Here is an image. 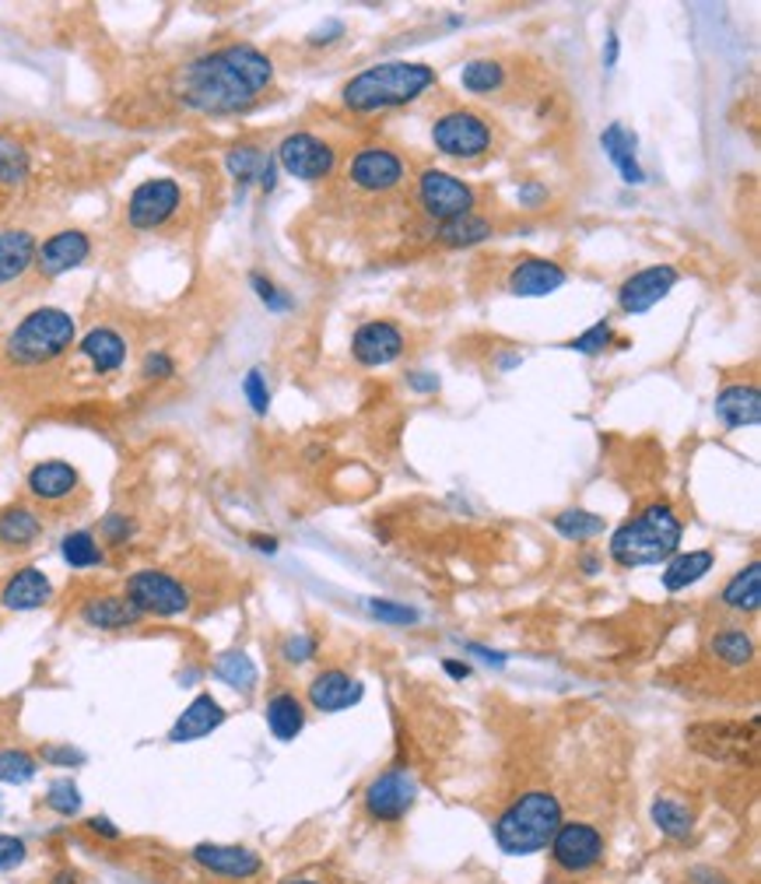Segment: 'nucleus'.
<instances>
[{
  "mask_svg": "<svg viewBox=\"0 0 761 884\" xmlns=\"http://www.w3.org/2000/svg\"><path fill=\"white\" fill-rule=\"evenodd\" d=\"M691 877H694V881H702V884H730L723 874H712V871H705V867H702V871H694Z\"/></svg>",
  "mask_w": 761,
  "mask_h": 884,
  "instance_id": "nucleus-59",
  "label": "nucleus"
},
{
  "mask_svg": "<svg viewBox=\"0 0 761 884\" xmlns=\"http://www.w3.org/2000/svg\"><path fill=\"white\" fill-rule=\"evenodd\" d=\"M601 144H604V152L611 158V166L621 172V179L628 187L645 183V172H642L639 158H636V134H628L621 123H611L601 134Z\"/></svg>",
  "mask_w": 761,
  "mask_h": 884,
  "instance_id": "nucleus-27",
  "label": "nucleus"
},
{
  "mask_svg": "<svg viewBox=\"0 0 761 884\" xmlns=\"http://www.w3.org/2000/svg\"><path fill=\"white\" fill-rule=\"evenodd\" d=\"M435 239L446 242V246H478L484 239H492V222L471 211V215L443 222L439 228H435Z\"/></svg>",
  "mask_w": 761,
  "mask_h": 884,
  "instance_id": "nucleus-34",
  "label": "nucleus"
},
{
  "mask_svg": "<svg viewBox=\"0 0 761 884\" xmlns=\"http://www.w3.org/2000/svg\"><path fill=\"white\" fill-rule=\"evenodd\" d=\"M172 372H176V362L166 351H152L144 358V375H148V380H172Z\"/></svg>",
  "mask_w": 761,
  "mask_h": 884,
  "instance_id": "nucleus-52",
  "label": "nucleus"
},
{
  "mask_svg": "<svg viewBox=\"0 0 761 884\" xmlns=\"http://www.w3.org/2000/svg\"><path fill=\"white\" fill-rule=\"evenodd\" d=\"M337 36H345V25H341V22H327V28H319L316 36H313V43L323 46L327 39H337Z\"/></svg>",
  "mask_w": 761,
  "mask_h": 884,
  "instance_id": "nucleus-55",
  "label": "nucleus"
},
{
  "mask_svg": "<svg viewBox=\"0 0 761 884\" xmlns=\"http://www.w3.org/2000/svg\"><path fill=\"white\" fill-rule=\"evenodd\" d=\"M39 758L46 765H57V768H77V765H85V751H77L71 744H43L39 751Z\"/></svg>",
  "mask_w": 761,
  "mask_h": 884,
  "instance_id": "nucleus-48",
  "label": "nucleus"
},
{
  "mask_svg": "<svg viewBox=\"0 0 761 884\" xmlns=\"http://www.w3.org/2000/svg\"><path fill=\"white\" fill-rule=\"evenodd\" d=\"M369 611L379 621H390V625H414L418 621V611L397 600H369Z\"/></svg>",
  "mask_w": 761,
  "mask_h": 884,
  "instance_id": "nucleus-45",
  "label": "nucleus"
},
{
  "mask_svg": "<svg viewBox=\"0 0 761 884\" xmlns=\"http://www.w3.org/2000/svg\"><path fill=\"white\" fill-rule=\"evenodd\" d=\"M88 253H92V239L81 232V228H63V232L36 246V271L43 277H60L85 264Z\"/></svg>",
  "mask_w": 761,
  "mask_h": 884,
  "instance_id": "nucleus-16",
  "label": "nucleus"
},
{
  "mask_svg": "<svg viewBox=\"0 0 761 884\" xmlns=\"http://www.w3.org/2000/svg\"><path fill=\"white\" fill-rule=\"evenodd\" d=\"M77 470L68 464V461H43L28 470V491H32V499H39V502H63L68 495H74L77 491Z\"/></svg>",
  "mask_w": 761,
  "mask_h": 884,
  "instance_id": "nucleus-23",
  "label": "nucleus"
},
{
  "mask_svg": "<svg viewBox=\"0 0 761 884\" xmlns=\"http://www.w3.org/2000/svg\"><path fill=\"white\" fill-rule=\"evenodd\" d=\"M281 653H285L288 664H305V660L316 657V643H313L310 635H291Z\"/></svg>",
  "mask_w": 761,
  "mask_h": 884,
  "instance_id": "nucleus-51",
  "label": "nucleus"
},
{
  "mask_svg": "<svg viewBox=\"0 0 761 884\" xmlns=\"http://www.w3.org/2000/svg\"><path fill=\"white\" fill-rule=\"evenodd\" d=\"M144 614L134 608L126 597H112V594H102V597H92L85 600V608H81V621L92 629H102V632H120V629H131L137 625Z\"/></svg>",
  "mask_w": 761,
  "mask_h": 884,
  "instance_id": "nucleus-24",
  "label": "nucleus"
},
{
  "mask_svg": "<svg viewBox=\"0 0 761 884\" xmlns=\"http://www.w3.org/2000/svg\"><path fill=\"white\" fill-rule=\"evenodd\" d=\"M126 600L134 604L141 614L155 618H176L190 611V589L161 569H141L126 580Z\"/></svg>",
  "mask_w": 761,
  "mask_h": 884,
  "instance_id": "nucleus-6",
  "label": "nucleus"
},
{
  "mask_svg": "<svg viewBox=\"0 0 761 884\" xmlns=\"http://www.w3.org/2000/svg\"><path fill=\"white\" fill-rule=\"evenodd\" d=\"M685 523L677 516L674 505L653 502L645 505L639 516H631L611 534V559L621 569H642V565H660L681 548Z\"/></svg>",
  "mask_w": 761,
  "mask_h": 884,
  "instance_id": "nucleus-1",
  "label": "nucleus"
},
{
  "mask_svg": "<svg viewBox=\"0 0 761 884\" xmlns=\"http://www.w3.org/2000/svg\"><path fill=\"white\" fill-rule=\"evenodd\" d=\"M552 527L561 534V537H569V540H590L596 534H604L607 527V519L604 516H596V513H587V510H565L552 519Z\"/></svg>",
  "mask_w": 761,
  "mask_h": 884,
  "instance_id": "nucleus-40",
  "label": "nucleus"
},
{
  "mask_svg": "<svg viewBox=\"0 0 761 884\" xmlns=\"http://www.w3.org/2000/svg\"><path fill=\"white\" fill-rule=\"evenodd\" d=\"M250 285H253L256 295H261V302H264L267 309H274V313H288V309H291V299H288V295H285L278 285H274V282H267L264 274H250Z\"/></svg>",
  "mask_w": 761,
  "mask_h": 884,
  "instance_id": "nucleus-47",
  "label": "nucleus"
},
{
  "mask_svg": "<svg viewBox=\"0 0 761 884\" xmlns=\"http://www.w3.org/2000/svg\"><path fill=\"white\" fill-rule=\"evenodd\" d=\"M716 418L726 429H748L761 421V393L758 386H726L716 397Z\"/></svg>",
  "mask_w": 761,
  "mask_h": 884,
  "instance_id": "nucleus-25",
  "label": "nucleus"
},
{
  "mask_svg": "<svg viewBox=\"0 0 761 884\" xmlns=\"http://www.w3.org/2000/svg\"><path fill=\"white\" fill-rule=\"evenodd\" d=\"M582 569H587L590 576H596V569H601V565H596V559H582Z\"/></svg>",
  "mask_w": 761,
  "mask_h": 884,
  "instance_id": "nucleus-63",
  "label": "nucleus"
},
{
  "mask_svg": "<svg viewBox=\"0 0 761 884\" xmlns=\"http://www.w3.org/2000/svg\"><path fill=\"white\" fill-rule=\"evenodd\" d=\"M674 285H677V271L674 267H667V264L645 267L639 274H631L628 282L621 285L618 306L625 309V313H631V316L650 313L653 306H660L663 299H667Z\"/></svg>",
  "mask_w": 761,
  "mask_h": 884,
  "instance_id": "nucleus-15",
  "label": "nucleus"
},
{
  "mask_svg": "<svg viewBox=\"0 0 761 884\" xmlns=\"http://www.w3.org/2000/svg\"><path fill=\"white\" fill-rule=\"evenodd\" d=\"M552 846V860L565 874H582L593 871L604 860V835L587 822H561Z\"/></svg>",
  "mask_w": 761,
  "mask_h": 884,
  "instance_id": "nucleus-10",
  "label": "nucleus"
},
{
  "mask_svg": "<svg viewBox=\"0 0 761 884\" xmlns=\"http://www.w3.org/2000/svg\"><path fill=\"white\" fill-rule=\"evenodd\" d=\"M25 857H28V846L19 839V835H4V832H0V874L14 871V867H22Z\"/></svg>",
  "mask_w": 761,
  "mask_h": 884,
  "instance_id": "nucleus-49",
  "label": "nucleus"
},
{
  "mask_svg": "<svg viewBox=\"0 0 761 884\" xmlns=\"http://www.w3.org/2000/svg\"><path fill=\"white\" fill-rule=\"evenodd\" d=\"M43 537V519L28 505H8L0 513V545L11 551H25Z\"/></svg>",
  "mask_w": 761,
  "mask_h": 884,
  "instance_id": "nucleus-29",
  "label": "nucleus"
},
{
  "mask_svg": "<svg viewBox=\"0 0 761 884\" xmlns=\"http://www.w3.org/2000/svg\"><path fill=\"white\" fill-rule=\"evenodd\" d=\"M77 351L88 358L95 372H117L126 362V341L109 331V326H95L85 337H81Z\"/></svg>",
  "mask_w": 761,
  "mask_h": 884,
  "instance_id": "nucleus-26",
  "label": "nucleus"
},
{
  "mask_svg": "<svg viewBox=\"0 0 761 884\" xmlns=\"http://www.w3.org/2000/svg\"><path fill=\"white\" fill-rule=\"evenodd\" d=\"M611 344H614V331H611L607 320H601V323H593L587 334H579L572 341V351H579V355H601V351L611 348Z\"/></svg>",
  "mask_w": 761,
  "mask_h": 884,
  "instance_id": "nucleus-44",
  "label": "nucleus"
},
{
  "mask_svg": "<svg viewBox=\"0 0 761 884\" xmlns=\"http://www.w3.org/2000/svg\"><path fill=\"white\" fill-rule=\"evenodd\" d=\"M285 884H319V881H313V877H295V881H285Z\"/></svg>",
  "mask_w": 761,
  "mask_h": 884,
  "instance_id": "nucleus-64",
  "label": "nucleus"
},
{
  "mask_svg": "<svg viewBox=\"0 0 761 884\" xmlns=\"http://www.w3.org/2000/svg\"><path fill=\"white\" fill-rule=\"evenodd\" d=\"M267 727L278 741H295V737L305 730V706L295 695H274L267 702Z\"/></svg>",
  "mask_w": 761,
  "mask_h": 884,
  "instance_id": "nucleus-32",
  "label": "nucleus"
},
{
  "mask_svg": "<svg viewBox=\"0 0 761 884\" xmlns=\"http://www.w3.org/2000/svg\"><path fill=\"white\" fill-rule=\"evenodd\" d=\"M502 81H506V71H502V63L498 60H471V63H463V71H460V85L467 92H495Z\"/></svg>",
  "mask_w": 761,
  "mask_h": 884,
  "instance_id": "nucleus-41",
  "label": "nucleus"
},
{
  "mask_svg": "<svg viewBox=\"0 0 761 884\" xmlns=\"http://www.w3.org/2000/svg\"><path fill=\"white\" fill-rule=\"evenodd\" d=\"M691 741L699 751L712 758H726V755H740L744 748H748V733L744 727H730V724H720V727H694L691 730Z\"/></svg>",
  "mask_w": 761,
  "mask_h": 884,
  "instance_id": "nucleus-31",
  "label": "nucleus"
},
{
  "mask_svg": "<svg viewBox=\"0 0 761 884\" xmlns=\"http://www.w3.org/2000/svg\"><path fill=\"white\" fill-rule=\"evenodd\" d=\"M432 141L449 158H478L492 147V127L471 109H452L435 120Z\"/></svg>",
  "mask_w": 761,
  "mask_h": 884,
  "instance_id": "nucleus-8",
  "label": "nucleus"
},
{
  "mask_svg": "<svg viewBox=\"0 0 761 884\" xmlns=\"http://www.w3.org/2000/svg\"><path fill=\"white\" fill-rule=\"evenodd\" d=\"M650 814H653V825L667 835V839H688L694 828V814L674 797H656Z\"/></svg>",
  "mask_w": 761,
  "mask_h": 884,
  "instance_id": "nucleus-35",
  "label": "nucleus"
},
{
  "mask_svg": "<svg viewBox=\"0 0 761 884\" xmlns=\"http://www.w3.org/2000/svg\"><path fill=\"white\" fill-rule=\"evenodd\" d=\"M50 597H53V583L36 565L19 569L4 583V589H0V604H4L8 611H39L50 604Z\"/></svg>",
  "mask_w": 761,
  "mask_h": 884,
  "instance_id": "nucleus-19",
  "label": "nucleus"
},
{
  "mask_svg": "<svg viewBox=\"0 0 761 884\" xmlns=\"http://www.w3.org/2000/svg\"><path fill=\"white\" fill-rule=\"evenodd\" d=\"M46 808L63 814V817H71L81 811V790H77V783L74 779H57L50 783V790H46Z\"/></svg>",
  "mask_w": 761,
  "mask_h": 884,
  "instance_id": "nucleus-43",
  "label": "nucleus"
},
{
  "mask_svg": "<svg viewBox=\"0 0 761 884\" xmlns=\"http://www.w3.org/2000/svg\"><path fill=\"white\" fill-rule=\"evenodd\" d=\"M36 264V239L22 228L0 232V285H11Z\"/></svg>",
  "mask_w": 761,
  "mask_h": 884,
  "instance_id": "nucleus-28",
  "label": "nucleus"
},
{
  "mask_svg": "<svg viewBox=\"0 0 761 884\" xmlns=\"http://www.w3.org/2000/svg\"><path fill=\"white\" fill-rule=\"evenodd\" d=\"M565 285V271L555 264V260L544 256H527L512 267L509 274V291L516 299H544Z\"/></svg>",
  "mask_w": 761,
  "mask_h": 884,
  "instance_id": "nucleus-18",
  "label": "nucleus"
},
{
  "mask_svg": "<svg viewBox=\"0 0 761 884\" xmlns=\"http://www.w3.org/2000/svg\"><path fill=\"white\" fill-rule=\"evenodd\" d=\"M53 884H77V874H74V871H60V874L53 877Z\"/></svg>",
  "mask_w": 761,
  "mask_h": 884,
  "instance_id": "nucleus-62",
  "label": "nucleus"
},
{
  "mask_svg": "<svg viewBox=\"0 0 761 884\" xmlns=\"http://www.w3.org/2000/svg\"><path fill=\"white\" fill-rule=\"evenodd\" d=\"M215 678L225 681L229 688H235V692H253L256 688V664L246 657V653H239V649H229V653H221V657L215 660Z\"/></svg>",
  "mask_w": 761,
  "mask_h": 884,
  "instance_id": "nucleus-36",
  "label": "nucleus"
},
{
  "mask_svg": "<svg viewBox=\"0 0 761 884\" xmlns=\"http://www.w3.org/2000/svg\"><path fill=\"white\" fill-rule=\"evenodd\" d=\"M74 344V320L57 306H43L36 313H28L14 334L8 337V358L14 366L32 369L57 362L63 351H71Z\"/></svg>",
  "mask_w": 761,
  "mask_h": 884,
  "instance_id": "nucleus-5",
  "label": "nucleus"
},
{
  "mask_svg": "<svg viewBox=\"0 0 761 884\" xmlns=\"http://www.w3.org/2000/svg\"><path fill=\"white\" fill-rule=\"evenodd\" d=\"M242 393H246V401L256 415H267L270 411V393H267V380L261 369H250L246 380H242Z\"/></svg>",
  "mask_w": 761,
  "mask_h": 884,
  "instance_id": "nucleus-46",
  "label": "nucleus"
},
{
  "mask_svg": "<svg viewBox=\"0 0 761 884\" xmlns=\"http://www.w3.org/2000/svg\"><path fill=\"white\" fill-rule=\"evenodd\" d=\"M274 162L295 179H305V183H316V179H327L337 166V152L330 141H323L316 134H288L278 152H274Z\"/></svg>",
  "mask_w": 761,
  "mask_h": 884,
  "instance_id": "nucleus-9",
  "label": "nucleus"
},
{
  "mask_svg": "<svg viewBox=\"0 0 761 884\" xmlns=\"http://www.w3.org/2000/svg\"><path fill=\"white\" fill-rule=\"evenodd\" d=\"M28 176V147L11 138L0 134V187H19Z\"/></svg>",
  "mask_w": 761,
  "mask_h": 884,
  "instance_id": "nucleus-39",
  "label": "nucleus"
},
{
  "mask_svg": "<svg viewBox=\"0 0 761 884\" xmlns=\"http://www.w3.org/2000/svg\"><path fill=\"white\" fill-rule=\"evenodd\" d=\"M88 828L95 832V835H102V839H112L117 843L120 839V828L109 822V817H102V814H95V817H88Z\"/></svg>",
  "mask_w": 761,
  "mask_h": 884,
  "instance_id": "nucleus-53",
  "label": "nucleus"
},
{
  "mask_svg": "<svg viewBox=\"0 0 761 884\" xmlns=\"http://www.w3.org/2000/svg\"><path fill=\"white\" fill-rule=\"evenodd\" d=\"M418 800V779L411 768H386L365 790V811L376 822H400Z\"/></svg>",
  "mask_w": 761,
  "mask_h": 884,
  "instance_id": "nucleus-12",
  "label": "nucleus"
},
{
  "mask_svg": "<svg viewBox=\"0 0 761 884\" xmlns=\"http://www.w3.org/2000/svg\"><path fill=\"white\" fill-rule=\"evenodd\" d=\"M60 554H63V562H68L71 569H95V565H102V559H106L99 540H95V534H88V530H74V534L63 537Z\"/></svg>",
  "mask_w": 761,
  "mask_h": 884,
  "instance_id": "nucleus-37",
  "label": "nucleus"
},
{
  "mask_svg": "<svg viewBox=\"0 0 761 884\" xmlns=\"http://www.w3.org/2000/svg\"><path fill=\"white\" fill-rule=\"evenodd\" d=\"M190 857L197 867H204V871L218 874V877H235V881L256 877V874H261V867H264L253 849L225 846V843H201V846H193Z\"/></svg>",
  "mask_w": 761,
  "mask_h": 884,
  "instance_id": "nucleus-17",
  "label": "nucleus"
},
{
  "mask_svg": "<svg viewBox=\"0 0 761 884\" xmlns=\"http://www.w3.org/2000/svg\"><path fill=\"white\" fill-rule=\"evenodd\" d=\"M348 179L362 193H394L403 183V162L390 147H362L351 158Z\"/></svg>",
  "mask_w": 761,
  "mask_h": 884,
  "instance_id": "nucleus-13",
  "label": "nucleus"
},
{
  "mask_svg": "<svg viewBox=\"0 0 761 884\" xmlns=\"http://www.w3.org/2000/svg\"><path fill=\"white\" fill-rule=\"evenodd\" d=\"M723 604L730 611H748V614L761 608V565L758 562L740 569L737 576L723 586Z\"/></svg>",
  "mask_w": 761,
  "mask_h": 884,
  "instance_id": "nucleus-33",
  "label": "nucleus"
},
{
  "mask_svg": "<svg viewBox=\"0 0 761 884\" xmlns=\"http://www.w3.org/2000/svg\"><path fill=\"white\" fill-rule=\"evenodd\" d=\"M225 169L232 172L235 183H261L264 193L274 190V183H278V162H274V155H267L264 147H256V144H235L229 147V155H225Z\"/></svg>",
  "mask_w": 761,
  "mask_h": 884,
  "instance_id": "nucleus-20",
  "label": "nucleus"
},
{
  "mask_svg": "<svg viewBox=\"0 0 761 884\" xmlns=\"http://www.w3.org/2000/svg\"><path fill=\"white\" fill-rule=\"evenodd\" d=\"M351 355H354V362L365 366V369L390 366L403 355V334L386 320L362 323L351 337Z\"/></svg>",
  "mask_w": 761,
  "mask_h": 884,
  "instance_id": "nucleus-14",
  "label": "nucleus"
},
{
  "mask_svg": "<svg viewBox=\"0 0 761 884\" xmlns=\"http://www.w3.org/2000/svg\"><path fill=\"white\" fill-rule=\"evenodd\" d=\"M250 545H253L256 551H264V554H274V551H278V537H264V534H253V537H250Z\"/></svg>",
  "mask_w": 761,
  "mask_h": 884,
  "instance_id": "nucleus-56",
  "label": "nucleus"
},
{
  "mask_svg": "<svg viewBox=\"0 0 761 884\" xmlns=\"http://www.w3.org/2000/svg\"><path fill=\"white\" fill-rule=\"evenodd\" d=\"M435 81V71L428 63H411V60H386L354 74L341 98L345 106L354 112H376V109H397L408 106L421 92H428Z\"/></svg>",
  "mask_w": 761,
  "mask_h": 884,
  "instance_id": "nucleus-3",
  "label": "nucleus"
},
{
  "mask_svg": "<svg viewBox=\"0 0 761 884\" xmlns=\"http://www.w3.org/2000/svg\"><path fill=\"white\" fill-rule=\"evenodd\" d=\"M712 565H716V554L705 551V548L671 554L667 569H663V586H667L671 594H677V589H688L691 583H699L702 576H709Z\"/></svg>",
  "mask_w": 761,
  "mask_h": 884,
  "instance_id": "nucleus-30",
  "label": "nucleus"
},
{
  "mask_svg": "<svg viewBox=\"0 0 761 884\" xmlns=\"http://www.w3.org/2000/svg\"><path fill=\"white\" fill-rule=\"evenodd\" d=\"M180 201L183 190L176 179H144L126 201V222L137 232H152V228H161L180 211Z\"/></svg>",
  "mask_w": 761,
  "mask_h": 884,
  "instance_id": "nucleus-11",
  "label": "nucleus"
},
{
  "mask_svg": "<svg viewBox=\"0 0 761 884\" xmlns=\"http://www.w3.org/2000/svg\"><path fill=\"white\" fill-rule=\"evenodd\" d=\"M471 653H478V657H484V660L495 664V667L506 664V657H502V653H492V649H484V646H471Z\"/></svg>",
  "mask_w": 761,
  "mask_h": 884,
  "instance_id": "nucleus-61",
  "label": "nucleus"
},
{
  "mask_svg": "<svg viewBox=\"0 0 761 884\" xmlns=\"http://www.w3.org/2000/svg\"><path fill=\"white\" fill-rule=\"evenodd\" d=\"M561 825V800L555 793L533 790L498 814L495 822V843L502 853L509 857H530L537 849H547Z\"/></svg>",
  "mask_w": 761,
  "mask_h": 884,
  "instance_id": "nucleus-4",
  "label": "nucleus"
},
{
  "mask_svg": "<svg viewBox=\"0 0 761 884\" xmlns=\"http://www.w3.org/2000/svg\"><path fill=\"white\" fill-rule=\"evenodd\" d=\"M362 681H354L345 670H323L310 684V702L316 713H341L362 702Z\"/></svg>",
  "mask_w": 761,
  "mask_h": 884,
  "instance_id": "nucleus-21",
  "label": "nucleus"
},
{
  "mask_svg": "<svg viewBox=\"0 0 761 884\" xmlns=\"http://www.w3.org/2000/svg\"><path fill=\"white\" fill-rule=\"evenodd\" d=\"M180 98L190 109L221 117V112L250 109L256 92L242 81L239 68L229 57V46H225V49H215V53H204V57L186 63L183 74H180Z\"/></svg>",
  "mask_w": 761,
  "mask_h": 884,
  "instance_id": "nucleus-2",
  "label": "nucleus"
},
{
  "mask_svg": "<svg viewBox=\"0 0 761 884\" xmlns=\"http://www.w3.org/2000/svg\"><path fill=\"white\" fill-rule=\"evenodd\" d=\"M225 724V709L215 695L201 692L197 698L190 702V706L180 713V719L169 727V741L172 744H190V741H201L210 730H218Z\"/></svg>",
  "mask_w": 761,
  "mask_h": 884,
  "instance_id": "nucleus-22",
  "label": "nucleus"
},
{
  "mask_svg": "<svg viewBox=\"0 0 761 884\" xmlns=\"http://www.w3.org/2000/svg\"><path fill=\"white\" fill-rule=\"evenodd\" d=\"M614 60H618V32H611V36H607V57H604V63H607V68H614Z\"/></svg>",
  "mask_w": 761,
  "mask_h": 884,
  "instance_id": "nucleus-60",
  "label": "nucleus"
},
{
  "mask_svg": "<svg viewBox=\"0 0 761 884\" xmlns=\"http://www.w3.org/2000/svg\"><path fill=\"white\" fill-rule=\"evenodd\" d=\"M134 519L131 516H120V513H112L102 519V537L109 540V545H126V540L134 537Z\"/></svg>",
  "mask_w": 761,
  "mask_h": 884,
  "instance_id": "nucleus-50",
  "label": "nucleus"
},
{
  "mask_svg": "<svg viewBox=\"0 0 761 884\" xmlns=\"http://www.w3.org/2000/svg\"><path fill=\"white\" fill-rule=\"evenodd\" d=\"M712 653H716L726 667H744L754 657V643L744 629H723L712 635Z\"/></svg>",
  "mask_w": 761,
  "mask_h": 884,
  "instance_id": "nucleus-38",
  "label": "nucleus"
},
{
  "mask_svg": "<svg viewBox=\"0 0 761 884\" xmlns=\"http://www.w3.org/2000/svg\"><path fill=\"white\" fill-rule=\"evenodd\" d=\"M544 196V187H537V183H527L523 190H520V204H537Z\"/></svg>",
  "mask_w": 761,
  "mask_h": 884,
  "instance_id": "nucleus-57",
  "label": "nucleus"
},
{
  "mask_svg": "<svg viewBox=\"0 0 761 884\" xmlns=\"http://www.w3.org/2000/svg\"><path fill=\"white\" fill-rule=\"evenodd\" d=\"M443 667H446V674H449V678H457V681H463V678H471V667H467V664H457V660H446Z\"/></svg>",
  "mask_w": 761,
  "mask_h": 884,
  "instance_id": "nucleus-58",
  "label": "nucleus"
},
{
  "mask_svg": "<svg viewBox=\"0 0 761 884\" xmlns=\"http://www.w3.org/2000/svg\"><path fill=\"white\" fill-rule=\"evenodd\" d=\"M418 204L435 222H452L460 215H471L478 204V193L463 179L449 176L443 169H425L418 176Z\"/></svg>",
  "mask_w": 761,
  "mask_h": 884,
  "instance_id": "nucleus-7",
  "label": "nucleus"
},
{
  "mask_svg": "<svg viewBox=\"0 0 761 884\" xmlns=\"http://www.w3.org/2000/svg\"><path fill=\"white\" fill-rule=\"evenodd\" d=\"M39 773V758L28 755L22 748H8L0 751V783H11V786H22V783H32Z\"/></svg>",
  "mask_w": 761,
  "mask_h": 884,
  "instance_id": "nucleus-42",
  "label": "nucleus"
},
{
  "mask_svg": "<svg viewBox=\"0 0 761 884\" xmlns=\"http://www.w3.org/2000/svg\"><path fill=\"white\" fill-rule=\"evenodd\" d=\"M411 386L421 390V393L439 390V375H432V372H414V375H411Z\"/></svg>",
  "mask_w": 761,
  "mask_h": 884,
  "instance_id": "nucleus-54",
  "label": "nucleus"
}]
</instances>
